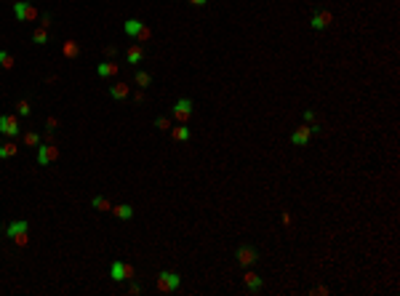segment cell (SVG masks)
Wrapping results in <instances>:
<instances>
[{"label": "cell", "instance_id": "obj_1", "mask_svg": "<svg viewBox=\"0 0 400 296\" xmlns=\"http://www.w3.org/2000/svg\"><path fill=\"white\" fill-rule=\"evenodd\" d=\"M123 32H125L128 38H136V40H141V43L152 38V30L144 24V21H139V19H128V21L123 24Z\"/></svg>", "mask_w": 400, "mask_h": 296}, {"label": "cell", "instance_id": "obj_2", "mask_svg": "<svg viewBox=\"0 0 400 296\" xmlns=\"http://www.w3.org/2000/svg\"><path fill=\"white\" fill-rule=\"evenodd\" d=\"M181 286V277L176 275V272H168V270H163L160 275L155 277V288L160 294H171V291H176V288Z\"/></svg>", "mask_w": 400, "mask_h": 296}, {"label": "cell", "instance_id": "obj_3", "mask_svg": "<svg viewBox=\"0 0 400 296\" xmlns=\"http://www.w3.org/2000/svg\"><path fill=\"white\" fill-rule=\"evenodd\" d=\"M59 147L56 144H51V141H40L38 144V163L40 166H51V163H56L59 160Z\"/></svg>", "mask_w": 400, "mask_h": 296}, {"label": "cell", "instance_id": "obj_4", "mask_svg": "<svg viewBox=\"0 0 400 296\" xmlns=\"http://www.w3.org/2000/svg\"><path fill=\"white\" fill-rule=\"evenodd\" d=\"M14 16L19 21H35L38 19V8L30 3V0H14Z\"/></svg>", "mask_w": 400, "mask_h": 296}, {"label": "cell", "instance_id": "obj_5", "mask_svg": "<svg viewBox=\"0 0 400 296\" xmlns=\"http://www.w3.org/2000/svg\"><path fill=\"white\" fill-rule=\"evenodd\" d=\"M0 134L8 136V139H16V136L21 134L19 128V120H16V115H0Z\"/></svg>", "mask_w": 400, "mask_h": 296}, {"label": "cell", "instance_id": "obj_6", "mask_svg": "<svg viewBox=\"0 0 400 296\" xmlns=\"http://www.w3.org/2000/svg\"><path fill=\"white\" fill-rule=\"evenodd\" d=\"M171 115H174L176 123H187L192 118V101L190 99H179L174 104V110H171Z\"/></svg>", "mask_w": 400, "mask_h": 296}, {"label": "cell", "instance_id": "obj_7", "mask_svg": "<svg viewBox=\"0 0 400 296\" xmlns=\"http://www.w3.org/2000/svg\"><path fill=\"white\" fill-rule=\"evenodd\" d=\"M235 256H238L240 267H251V264H256V259H259V254H256L254 246H240L235 251Z\"/></svg>", "mask_w": 400, "mask_h": 296}, {"label": "cell", "instance_id": "obj_8", "mask_svg": "<svg viewBox=\"0 0 400 296\" xmlns=\"http://www.w3.org/2000/svg\"><path fill=\"white\" fill-rule=\"evenodd\" d=\"M310 136H312V128L310 126H299L294 134H291V144H294V147H304L307 141H310Z\"/></svg>", "mask_w": 400, "mask_h": 296}, {"label": "cell", "instance_id": "obj_9", "mask_svg": "<svg viewBox=\"0 0 400 296\" xmlns=\"http://www.w3.org/2000/svg\"><path fill=\"white\" fill-rule=\"evenodd\" d=\"M328 24H331V14H328V11H315V14H312V19H310L312 30H325Z\"/></svg>", "mask_w": 400, "mask_h": 296}, {"label": "cell", "instance_id": "obj_10", "mask_svg": "<svg viewBox=\"0 0 400 296\" xmlns=\"http://www.w3.org/2000/svg\"><path fill=\"white\" fill-rule=\"evenodd\" d=\"M120 72V64H115V61H101V64H96V75L99 78H112Z\"/></svg>", "mask_w": 400, "mask_h": 296}, {"label": "cell", "instance_id": "obj_11", "mask_svg": "<svg viewBox=\"0 0 400 296\" xmlns=\"http://www.w3.org/2000/svg\"><path fill=\"white\" fill-rule=\"evenodd\" d=\"M16 155H19V144L16 141H3L0 144V160H11Z\"/></svg>", "mask_w": 400, "mask_h": 296}, {"label": "cell", "instance_id": "obj_12", "mask_svg": "<svg viewBox=\"0 0 400 296\" xmlns=\"http://www.w3.org/2000/svg\"><path fill=\"white\" fill-rule=\"evenodd\" d=\"M128 91H131V85H128V83H115V85H110V96H112L115 101L128 99Z\"/></svg>", "mask_w": 400, "mask_h": 296}, {"label": "cell", "instance_id": "obj_13", "mask_svg": "<svg viewBox=\"0 0 400 296\" xmlns=\"http://www.w3.org/2000/svg\"><path fill=\"white\" fill-rule=\"evenodd\" d=\"M112 214H115V219H120V221H131V219H134V208H131L128 203L112 206Z\"/></svg>", "mask_w": 400, "mask_h": 296}, {"label": "cell", "instance_id": "obj_14", "mask_svg": "<svg viewBox=\"0 0 400 296\" xmlns=\"http://www.w3.org/2000/svg\"><path fill=\"white\" fill-rule=\"evenodd\" d=\"M27 230H30V224H27L24 219H16V221H11V224H8V230H5V235H8L11 240H14L16 235H21V232H27Z\"/></svg>", "mask_w": 400, "mask_h": 296}, {"label": "cell", "instance_id": "obj_15", "mask_svg": "<svg viewBox=\"0 0 400 296\" xmlns=\"http://www.w3.org/2000/svg\"><path fill=\"white\" fill-rule=\"evenodd\" d=\"M190 128H187V123H179V126H171V139H176V141H187L190 139Z\"/></svg>", "mask_w": 400, "mask_h": 296}, {"label": "cell", "instance_id": "obj_16", "mask_svg": "<svg viewBox=\"0 0 400 296\" xmlns=\"http://www.w3.org/2000/svg\"><path fill=\"white\" fill-rule=\"evenodd\" d=\"M110 277H112L115 283H123V280H125V264H123V261H112Z\"/></svg>", "mask_w": 400, "mask_h": 296}, {"label": "cell", "instance_id": "obj_17", "mask_svg": "<svg viewBox=\"0 0 400 296\" xmlns=\"http://www.w3.org/2000/svg\"><path fill=\"white\" fill-rule=\"evenodd\" d=\"M243 283H245V288H248V291H259V288H261V277L256 275V272H245Z\"/></svg>", "mask_w": 400, "mask_h": 296}, {"label": "cell", "instance_id": "obj_18", "mask_svg": "<svg viewBox=\"0 0 400 296\" xmlns=\"http://www.w3.org/2000/svg\"><path fill=\"white\" fill-rule=\"evenodd\" d=\"M125 56H128V64H139V61L144 59V48H141V45H131V48L125 51Z\"/></svg>", "mask_w": 400, "mask_h": 296}, {"label": "cell", "instance_id": "obj_19", "mask_svg": "<svg viewBox=\"0 0 400 296\" xmlns=\"http://www.w3.org/2000/svg\"><path fill=\"white\" fill-rule=\"evenodd\" d=\"M91 206H94L96 211H101V214H112V203L107 200V197H101V195H96L94 200H91Z\"/></svg>", "mask_w": 400, "mask_h": 296}, {"label": "cell", "instance_id": "obj_20", "mask_svg": "<svg viewBox=\"0 0 400 296\" xmlns=\"http://www.w3.org/2000/svg\"><path fill=\"white\" fill-rule=\"evenodd\" d=\"M134 83L139 85L141 91H144V88H150V85H152V75H150V72H144V70H139V72L134 75Z\"/></svg>", "mask_w": 400, "mask_h": 296}, {"label": "cell", "instance_id": "obj_21", "mask_svg": "<svg viewBox=\"0 0 400 296\" xmlns=\"http://www.w3.org/2000/svg\"><path fill=\"white\" fill-rule=\"evenodd\" d=\"M61 51H64V56H67V59H75V56L80 54V45H78L75 40H67V43H64V48H61Z\"/></svg>", "mask_w": 400, "mask_h": 296}, {"label": "cell", "instance_id": "obj_22", "mask_svg": "<svg viewBox=\"0 0 400 296\" xmlns=\"http://www.w3.org/2000/svg\"><path fill=\"white\" fill-rule=\"evenodd\" d=\"M32 43H38V45H45V43H48V30H43V27H38V30L32 32Z\"/></svg>", "mask_w": 400, "mask_h": 296}, {"label": "cell", "instance_id": "obj_23", "mask_svg": "<svg viewBox=\"0 0 400 296\" xmlns=\"http://www.w3.org/2000/svg\"><path fill=\"white\" fill-rule=\"evenodd\" d=\"M0 67H3V70H14V56H11L8 51H0Z\"/></svg>", "mask_w": 400, "mask_h": 296}, {"label": "cell", "instance_id": "obj_24", "mask_svg": "<svg viewBox=\"0 0 400 296\" xmlns=\"http://www.w3.org/2000/svg\"><path fill=\"white\" fill-rule=\"evenodd\" d=\"M21 141H24L27 147H35V150H38V144H40V136L35 134V131H27V134H24V139H21Z\"/></svg>", "mask_w": 400, "mask_h": 296}, {"label": "cell", "instance_id": "obj_25", "mask_svg": "<svg viewBox=\"0 0 400 296\" xmlns=\"http://www.w3.org/2000/svg\"><path fill=\"white\" fill-rule=\"evenodd\" d=\"M16 112H19V115H21V118H27V115H30V112H32V107H30V101H24V99H19V101H16Z\"/></svg>", "mask_w": 400, "mask_h": 296}, {"label": "cell", "instance_id": "obj_26", "mask_svg": "<svg viewBox=\"0 0 400 296\" xmlns=\"http://www.w3.org/2000/svg\"><path fill=\"white\" fill-rule=\"evenodd\" d=\"M155 128H160V131H171V120H168V118H158V120H155Z\"/></svg>", "mask_w": 400, "mask_h": 296}, {"label": "cell", "instance_id": "obj_27", "mask_svg": "<svg viewBox=\"0 0 400 296\" xmlns=\"http://www.w3.org/2000/svg\"><path fill=\"white\" fill-rule=\"evenodd\" d=\"M14 243H16V246H21V248H24L27 243H30V235H27V232H21V235H16V237H14Z\"/></svg>", "mask_w": 400, "mask_h": 296}, {"label": "cell", "instance_id": "obj_28", "mask_svg": "<svg viewBox=\"0 0 400 296\" xmlns=\"http://www.w3.org/2000/svg\"><path fill=\"white\" fill-rule=\"evenodd\" d=\"M128 283H131V286H128V294H134V296L141 294V286H139V283H134V280H128Z\"/></svg>", "mask_w": 400, "mask_h": 296}, {"label": "cell", "instance_id": "obj_29", "mask_svg": "<svg viewBox=\"0 0 400 296\" xmlns=\"http://www.w3.org/2000/svg\"><path fill=\"white\" fill-rule=\"evenodd\" d=\"M134 275H136V272H134V267H131V264H125V280H134Z\"/></svg>", "mask_w": 400, "mask_h": 296}, {"label": "cell", "instance_id": "obj_30", "mask_svg": "<svg viewBox=\"0 0 400 296\" xmlns=\"http://www.w3.org/2000/svg\"><path fill=\"white\" fill-rule=\"evenodd\" d=\"M304 120H307V123H315V112L307 110V112H304Z\"/></svg>", "mask_w": 400, "mask_h": 296}, {"label": "cell", "instance_id": "obj_31", "mask_svg": "<svg viewBox=\"0 0 400 296\" xmlns=\"http://www.w3.org/2000/svg\"><path fill=\"white\" fill-rule=\"evenodd\" d=\"M40 27H43V30H48V27H51V16L43 14V21H40Z\"/></svg>", "mask_w": 400, "mask_h": 296}, {"label": "cell", "instance_id": "obj_32", "mask_svg": "<svg viewBox=\"0 0 400 296\" xmlns=\"http://www.w3.org/2000/svg\"><path fill=\"white\" fill-rule=\"evenodd\" d=\"M104 54H107V56H115V54H118V48H115V45H107Z\"/></svg>", "mask_w": 400, "mask_h": 296}, {"label": "cell", "instance_id": "obj_33", "mask_svg": "<svg viewBox=\"0 0 400 296\" xmlns=\"http://www.w3.org/2000/svg\"><path fill=\"white\" fill-rule=\"evenodd\" d=\"M45 126H48V131H54L56 128V118H48V123H45Z\"/></svg>", "mask_w": 400, "mask_h": 296}, {"label": "cell", "instance_id": "obj_34", "mask_svg": "<svg viewBox=\"0 0 400 296\" xmlns=\"http://www.w3.org/2000/svg\"><path fill=\"white\" fill-rule=\"evenodd\" d=\"M190 3H192V5H198V8H203V5L208 3V0H190Z\"/></svg>", "mask_w": 400, "mask_h": 296}]
</instances>
